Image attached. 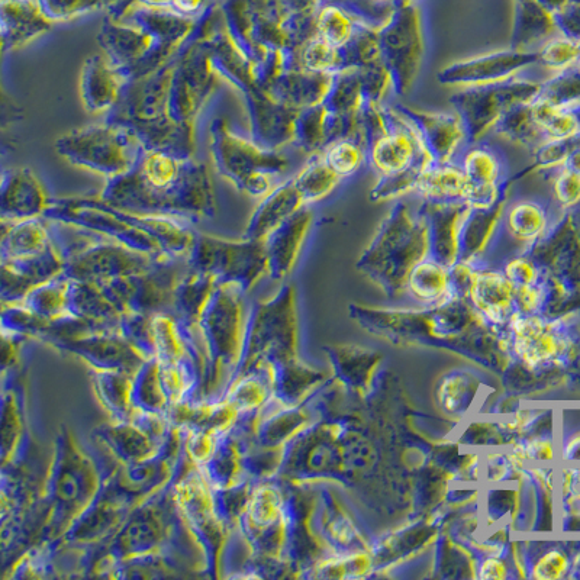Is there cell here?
<instances>
[{
    "instance_id": "cell-5",
    "label": "cell",
    "mask_w": 580,
    "mask_h": 580,
    "mask_svg": "<svg viewBox=\"0 0 580 580\" xmlns=\"http://www.w3.org/2000/svg\"><path fill=\"white\" fill-rule=\"evenodd\" d=\"M541 83L531 80H505L493 85L463 87L450 98L454 112L462 121L467 144L483 141L509 109L536 101Z\"/></svg>"
},
{
    "instance_id": "cell-16",
    "label": "cell",
    "mask_w": 580,
    "mask_h": 580,
    "mask_svg": "<svg viewBox=\"0 0 580 580\" xmlns=\"http://www.w3.org/2000/svg\"><path fill=\"white\" fill-rule=\"evenodd\" d=\"M331 74L312 73L304 69L289 70L273 80L270 98L295 111L322 105L333 86Z\"/></svg>"
},
{
    "instance_id": "cell-41",
    "label": "cell",
    "mask_w": 580,
    "mask_h": 580,
    "mask_svg": "<svg viewBox=\"0 0 580 580\" xmlns=\"http://www.w3.org/2000/svg\"><path fill=\"white\" fill-rule=\"evenodd\" d=\"M537 54L538 64L547 69L563 72L578 64V41L566 35L550 38L538 48Z\"/></svg>"
},
{
    "instance_id": "cell-8",
    "label": "cell",
    "mask_w": 580,
    "mask_h": 580,
    "mask_svg": "<svg viewBox=\"0 0 580 580\" xmlns=\"http://www.w3.org/2000/svg\"><path fill=\"white\" fill-rule=\"evenodd\" d=\"M174 425L170 418L137 412L130 421L96 428L93 437L108 451L114 466H131L153 459L166 446Z\"/></svg>"
},
{
    "instance_id": "cell-45",
    "label": "cell",
    "mask_w": 580,
    "mask_h": 580,
    "mask_svg": "<svg viewBox=\"0 0 580 580\" xmlns=\"http://www.w3.org/2000/svg\"><path fill=\"white\" fill-rule=\"evenodd\" d=\"M567 570V559L565 554L553 550L544 554L536 563L533 569V576L536 579H559Z\"/></svg>"
},
{
    "instance_id": "cell-11",
    "label": "cell",
    "mask_w": 580,
    "mask_h": 580,
    "mask_svg": "<svg viewBox=\"0 0 580 580\" xmlns=\"http://www.w3.org/2000/svg\"><path fill=\"white\" fill-rule=\"evenodd\" d=\"M538 64L537 51H495L482 56L454 61L437 74L444 86L473 87L493 85L514 79L522 70Z\"/></svg>"
},
{
    "instance_id": "cell-4",
    "label": "cell",
    "mask_w": 580,
    "mask_h": 580,
    "mask_svg": "<svg viewBox=\"0 0 580 580\" xmlns=\"http://www.w3.org/2000/svg\"><path fill=\"white\" fill-rule=\"evenodd\" d=\"M173 498L189 533L195 538L205 562V570L218 576L222 550L230 533L215 508L214 489L201 467L186 454L185 464L173 482Z\"/></svg>"
},
{
    "instance_id": "cell-18",
    "label": "cell",
    "mask_w": 580,
    "mask_h": 580,
    "mask_svg": "<svg viewBox=\"0 0 580 580\" xmlns=\"http://www.w3.org/2000/svg\"><path fill=\"white\" fill-rule=\"evenodd\" d=\"M507 203L508 195L489 208H467L460 222L457 261L473 263L488 248L493 235L501 227Z\"/></svg>"
},
{
    "instance_id": "cell-13",
    "label": "cell",
    "mask_w": 580,
    "mask_h": 580,
    "mask_svg": "<svg viewBox=\"0 0 580 580\" xmlns=\"http://www.w3.org/2000/svg\"><path fill=\"white\" fill-rule=\"evenodd\" d=\"M391 108V131L379 138L366 151L367 164L375 170L377 176L401 172L411 166L415 160L425 156L430 157L411 122L404 115L399 114L393 105Z\"/></svg>"
},
{
    "instance_id": "cell-19",
    "label": "cell",
    "mask_w": 580,
    "mask_h": 580,
    "mask_svg": "<svg viewBox=\"0 0 580 580\" xmlns=\"http://www.w3.org/2000/svg\"><path fill=\"white\" fill-rule=\"evenodd\" d=\"M304 206H306L304 199L296 189L293 179L277 186L269 195H266V199L253 215L247 231V240L266 241L270 234H273L280 225L285 224L296 212L301 211Z\"/></svg>"
},
{
    "instance_id": "cell-23",
    "label": "cell",
    "mask_w": 580,
    "mask_h": 580,
    "mask_svg": "<svg viewBox=\"0 0 580 580\" xmlns=\"http://www.w3.org/2000/svg\"><path fill=\"white\" fill-rule=\"evenodd\" d=\"M469 296L476 308L492 321H504L515 305V288L504 272L476 270Z\"/></svg>"
},
{
    "instance_id": "cell-10",
    "label": "cell",
    "mask_w": 580,
    "mask_h": 580,
    "mask_svg": "<svg viewBox=\"0 0 580 580\" xmlns=\"http://www.w3.org/2000/svg\"><path fill=\"white\" fill-rule=\"evenodd\" d=\"M218 163L219 169L225 173L240 179L241 172L247 170L243 189L251 195H269L275 190V176L285 172L288 160L280 154L272 151H261L260 148L246 143L241 138L235 137L227 130L219 131Z\"/></svg>"
},
{
    "instance_id": "cell-25",
    "label": "cell",
    "mask_w": 580,
    "mask_h": 580,
    "mask_svg": "<svg viewBox=\"0 0 580 580\" xmlns=\"http://www.w3.org/2000/svg\"><path fill=\"white\" fill-rule=\"evenodd\" d=\"M134 375L125 372L92 370V382L96 396L112 421H130L137 414L131 404L132 377Z\"/></svg>"
},
{
    "instance_id": "cell-12",
    "label": "cell",
    "mask_w": 580,
    "mask_h": 580,
    "mask_svg": "<svg viewBox=\"0 0 580 580\" xmlns=\"http://www.w3.org/2000/svg\"><path fill=\"white\" fill-rule=\"evenodd\" d=\"M393 108L411 122L435 164L453 163L463 144H467L466 132L456 112L420 111L404 103H395Z\"/></svg>"
},
{
    "instance_id": "cell-29",
    "label": "cell",
    "mask_w": 580,
    "mask_h": 580,
    "mask_svg": "<svg viewBox=\"0 0 580 580\" xmlns=\"http://www.w3.org/2000/svg\"><path fill=\"white\" fill-rule=\"evenodd\" d=\"M409 292L422 302H437L451 293L449 267L430 256L418 261L408 277Z\"/></svg>"
},
{
    "instance_id": "cell-15",
    "label": "cell",
    "mask_w": 580,
    "mask_h": 580,
    "mask_svg": "<svg viewBox=\"0 0 580 580\" xmlns=\"http://www.w3.org/2000/svg\"><path fill=\"white\" fill-rule=\"evenodd\" d=\"M312 221L314 211L311 206L306 205L266 238L264 246L270 275L283 277L292 270L304 246L306 235L311 230Z\"/></svg>"
},
{
    "instance_id": "cell-48",
    "label": "cell",
    "mask_w": 580,
    "mask_h": 580,
    "mask_svg": "<svg viewBox=\"0 0 580 580\" xmlns=\"http://www.w3.org/2000/svg\"><path fill=\"white\" fill-rule=\"evenodd\" d=\"M569 453H573V456L580 459V440L573 441V443L570 444Z\"/></svg>"
},
{
    "instance_id": "cell-28",
    "label": "cell",
    "mask_w": 580,
    "mask_h": 580,
    "mask_svg": "<svg viewBox=\"0 0 580 580\" xmlns=\"http://www.w3.org/2000/svg\"><path fill=\"white\" fill-rule=\"evenodd\" d=\"M459 164L472 185L499 186L508 179L504 160L498 151L491 145L482 144V141L467 144Z\"/></svg>"
},
{
    "instance_id": "cell-31",
    "label": "cell",
    "mask_w": 580,
    "mask_h": 580,
    "mask_svg": "<svg viewBox=\"0 0 580 580\" xmlns=\"http://www.w3.org/2000/svg\"><path fill=\"white\" fill-rule=\"evenodd\" d=\"M554 27H556L554 15L543 6L534 3L527 9H522L518 15L509 48L515 51H533L531 48L550 40Z\"/></svg>"
},
{
    "instance_id": "cell-50",
    "label": "cell",
    "mask_w": 580,
    "mask_h": 580,
    "mask_svg": "<svg viewBox=\"0 0 580 580\" xmlns=\"http://www.w3.org/2000/svg\"><path fill=\"white\" fill-rule=\"evenodd\" d=\"M578 64H580V40L578 41Z\"/></svg>"
},
{
    "instance_id": "cell-22",
    "label": "cell",
    "mask_w": 580,
    "mask_h": 580,
    "mask_svg": "<svg viewBox=\"0 0 580 580\" xmlns=\"http://www.w3.org/2000/svg\"><path fill=\"white\" fill-rule=\"evenodd\" d=\"M515 335V351L528 366L549 362L560 350L556 335L551 333L544 322L530 315L512 318Z\"/></svg>"
},
{
    "instance_id": "cell-1",
    "label": "cell",
    "mask_w": 580,
    "mask_h": 580,
    "mask_svg": "<svg viewBox=\"0 0 580 580\" xmlns=\"http://www.w3.org/2000/svg\"><path fill=\"white\" fill-rule=\"evenodd\" d=\"M246 289L235 282H219L193 324L203 359V375L195 399L222 401L237 375L246 341Z\"/></svg>"
},
{
    "instance_id": "cell-49",
    "label": "cell",
    "mask_w": 580,
    "mask_h": 580,
    "mask_svg": "<svg viewBox=\"0 0 580 580\" xmlns=\"http://www.w3.org/2000/svg\"><path fill=\"white\" fill-rule=\"evenodd\" d=\"M375 2L382 3V5H388V3H392L393 0H375Z\"/></svg>"
},
{
    "instance_id": "cell-33",
    "label": "cell",
    "mask_w": 580,
    "mask_h": 580,
    "mask_svg": "<svg viewBox=\"0 0 580 580\" xmlns=\"http://www.w3.org/2000/svg\"><path fill=\"white\" fill-rule=\"evenodd\" d=\"M493 132L511 143L534 148V150L547 141L538 128L537 122L534 121L531 103H521L509 109L493 128Z\"/></svg>"
},
{
    "instance_id": "cell-3",
    "label": "cell",
    "mask_w": 580,
    "mask_h": 580,
    "mask_svg": "<svg viewBox=\"0 0 580 580\" xmlns=\"http://www.w3.org/2000/svg\"><path fill=\"white\" fill-rule=\"evenodd\" d=\"M427 222L418 209L398 201L383 219L362 266L388 283H406L412 267L428 257Z\"/></svg>"
},
{
    "instance_id": "cell-24",
    "label": "cell",
    "mask_w": 580,
    "mask_h": 580,
    "mask_svg": "<svg viewBox=\"0 0 580 580\" xmlns=\"http://www.w3.org/2000/svg\"><path fill=\"white\" fill-rule=\"evenodd\" d=\"M501 227L512 240L534 244L549 230V214L540 202L521 199L511 205L507 203Z\"/></svg>"
},
{
    "instance_id": "cell-36",
    "label": "cell",
    "mask_w": 580,
    "mask_h": 580,
    "mask_svg": "<svg viewBox=\"0 0 580 580\" xmlns=\"http://www.w3.org/2000/svg\"><path fill=\"white\" fill-rule=\"evenodd\" d=\"M299 66L308 72L331 76L346 72L343 50L325 43L319 37L312 38L299 50Z\"/></svg>"
},
{
    "instance_id": "cell-21",
    "label": "cell",
    "mask_w": 580,
    "mask_h": 580,
    "mask_svg": "<svg viewBox=\"0 0 580 580\" xmlns=\"http://www.w3.org/2000/svg\"><path fill=\"white\" fill-rule=\"evenodd\" d=\"M82 90L83 99L90 111H105L119 101L122 92V74L106 57L89 58L83 72Z\"/></svg>"
},
{
    "instance_id": "cell-7",
    "label": "cell",
    "mask_w": 580,
    "mask_h": 580,
    "mask_svg": "<svg viewBox=\"0 0 580 580\" xmlns=\"http://www.w3.org/2000/svg\"><path fill=\"white\" fill-rule=\"evenodd\" d=\"M189 264L199 272L211 273L219 282H235L246 292L269 272L264 241L231 243L219 238L201 237L193 244Z\"/></svg>"
},
{
    "instance_id": "cell-43",
    "label": "cell",
    "mask_w": 580,
    "mask_h": 580,
    "mask_svg": "<svg viewBox=\"0 0 580 580\" xmlns=\"http://www.w3.org/2000/svg\"><path fill=\"white\" fill-rule=\"evenodd\" d=\"M504 275L508 277L515 289L536 285L538 279L537 263L530 259V256L515 257V259L508 261Z\"/></svg>"
},
{
    "instance_id": "cell-20",
    "label": "cell",
    "mask_w": 580,
    "mask_h": 580,
    "mask_svg": "<svg viewBox=\"0 0 580 580\" xmlns=\"http://www.w3.org/2000/svg\"><path fill=\"white\" fill-rule=\"evenodd\" d=\"M141 159L138 166L140 182H130L137 185L140 193H144L140 202L159 205L163 203V192H172L173 186L182 182V161L161 150L145 151Z\"/></svg>"
},
{
    "instance_id": "cell-37",
    "label": "cell",
    "mask_w": 580,
    "mask_h": 580,
    "mask_svg": "<svg viewBox=\"0 0 580 580\" xmlns=\"http://www.w3.org/2000/svg\"><path fill=\"white\" fill-rule=\"evenodd\" d=\"M315 21H317V37L340 48L351 40L359 25L350 12L335 5L322 8Z\"/></svg>"
},
{
    "instance_id": "cell-47",
    "label": "cell",
    "mask_w": 580,
    "mask_h": 580,
    "mask_svg": "<svg viewBox=\"0 0 580 580\" xmlns=\"http://www.w3.org/2000/svg\"><path fill=\"white\" fill-rule=\"evenodd\" d=\"M202 0H173V5L176 6L179 11L185 12V14H190V12L196 11V9L201 6Z\"/></svg>"
},
{
    "instance_id": "cell-44",
    "label": "cell",
    "mask_w": 580,
    "mask_h": 580,
    "mask_svg": "<svg viewBox=\"0 0 580 580\" xmlns=\"http://www.w3.org/2000/svg\"><path fill=\"white\" fill-rule=\"evenodd\" d=\"M554 195L563 208H575L580 203V176L563 167L554 180Z\"/></svg>"
},
{
    "instance_id": "cell-38",
    "label": "cell",
    "mask_w": 580,
    "mask_h": 580,
    "mask_svg": "<svg viewBox=\"0 0 580 580\" xmlns=\"http://www.w3.org/2000/svg\"><path fill=\"white\" fill-rule=\"evenodd\" d=\"M343 50L344 66L348 70H359L369 64L380 60L379 40H377V29L369 28L367 25H357L351 40L348 41Z\"/></svg>"
},
{
    "instance_id": "cell-9",
    "label": "cell",
    "mask_w": 580,
    "mask_h": 580,
    "mask_svg": "<svg viewBox=\"0 0 580 580\" xmlns=\"http://www.w3.org/2000/svg\"><path fill=\"white\" fill-rule=\"evenodd\" d=\"M380 60L392 79V92L405 96L411 92L420 76L424 41L420 22L411 11L393 16L388 24L377 29Z\"/></svg>"
},
{
    "instance_id": "cell-2",
    "label": "cell",
    "mask_w": 580,
    "mask_h": 580,
    "mask_svg": "<svg viewBox=\"0 0 580 580\" xmlns=\"http://www.w3.org/2000/svg\"><path fill=\"white\" fill-rule=\"evenodd\" d=\"M111 473L80 446L72 431L63 428L45 479V502L50 512L37 544L56 543L95 502Z\"/></svg>"
},
{
    "instance_id": "cell-35",
    "label": "cell",
    "mask_w": 580,
    "mask_h": 580,
    "mask_svg": "<svg viewBox=\"0 0 580 580\" xmlns=\"http://www.w3.org/2000/svg\"><path fill=\"white\" fill-rule=\"evenodd\" d=\"M364 99L362 83L356 70L335 74L333 86L324 101L325 108L333 114L359 115Z\"/></svg>"
},
{
    "instance_id": "cell-42",
    "label": "cell",
    "mask_w": 580,
    "mask_h": 580,
    "mask_svg": "<svg viewBox=\"0 0 580 580\" xmlns=\"http://www.w3.org/2000/svg\"><path fill=\"white\" fill-rule=\"evenodd\" d=\"M356 72L359 73L366 102L385 103L388 93L392 90V79L382 60L375 61Z\"/></svg>"
},
{
    "instance_id": "cell-17",
    "label": "cell",
    "mask_w": 580,
    "mask_h": 580,
    "mask_svg": "<svg viewBox=\"0 0 580 580\" xmlns=\"http://www.w3.org/2000/svg\"><path fill=\"white\" fill-rule=\"evenodd\" d=\"M47 208V192L31 170H15L3 182V219L9 218L11 222L27 221L44 214Z\"/></svg>"
},
{
    "instance_id": "cell-27",
    "label": "cell",
    "mask_w": 580,
    "mask_h": 580,
    "mask_svg": "<svg viewBox=\"0 0 580 580\" xmlns=\"http://www.w3.org/2000/svg\"><path fill=\"white\" fill-rule=\"evenodd\" d=\"M14 377L11 388L3 391V467L12 466L18 460V451L25 440V408L22 386L16 385Z\"/></svg>"
},
{
    "instance_id": "cell-26",
    "label": "cell",
    "mask_w": 580,
    "mask_h": 580,
    "mask_svg": "<svg viewBox=\"0 0 580 580\" xmlns=\"http://www.w3.org/2000/svg\"><path fill=\"white\" fill-rule=\"evenodd\" d=\"M469 180L457 163L431 164L418 182L415 193L431 201H463Z\"/></svg>"
},
{
    "instance_id": "cell-39",
    "label": "cell",
    "mask_w": 580,
    "mask_h": 580,
    "mask_svg": "<svg viewBox=\"0 0 580 580\" xmlns=\"http://www.w3.org/2000/svg\"><path fill=\"white\" fill-rule=\"evenodd\" d=\"M321 154L331 170L341 179L354 176L362 169L363 164L367 163L363 145L351 138L334 141Z\"/></svg>"
},
{
    "instance_id": "cell-40",
    "label": "cell",
    "mask_w": 580,
    "mask_h": 580,
    "mask_svg": "<svg viewBox=\"0 0 580 580\" xmlns=\"http://www.w3.org/2000/svg\"><path fill=\"white\" fill-rule=\"evenodd\" d=\"M538 101L549 103L551 106L567 108L580 105V72L572 67L563 70L553 79L541 83Z\"/></svg>"
},
{
    "instance_id": "cell-14",
    "label": "cell",
    "mask_w": 580,
    "mask_h": 580,
    "mask_svg": "<svg viewBox=\"0 0 580 580\" xmlns=\"http://www.w3.org/2000/svg\"><path fill=\"white\" fill-rule=\"evenodd\" d=\"M467 205L463 201H431L424 199L418 208L428 228L431 259L444 266H453L459 257V228L466 214Z\"/></svg>"
},
{
    "instance_id": "cell-30",
    "label": "cell",
    "mask_w": 580,
    "mask_h": 580,
    "mask_svg": "<svg viewBox=\"0 0 580 580\" xmlns=\"http://www.w3.org/2000/svg\"><path fill=\"white\" fill-rule=\"evenodd\" d=\"M2 243L3 260L27 259L51 247L47 230L35 218L18 221L12 224L11 230H3Z\"/></svg>"
},
{
    "instance_id": "cell-32",
    "label": "cell",
    "mask_w": 580,
    "mask_h": 580,
    "mask_svg": "<svg viewBox=\"0 0 580 580\" xmlns=\"http://www.w3.org/2000/svg\"><path fill=\"white\" fill-rule=\"evenodd\" d=\"M341 180L343 179L331 170L322 154L312 156L304 169L293 177L296 189L299 190L305 205L308 206L331 195L340 185Z\"/></svg>"
},
{
    "instance_id": "cell-46",
    "label": "cell",
    "mask_w": 580,
    "mask_h": 580,
    "mask_svg": "<svg viewBox=\"0 0 580 580\" xmlns=\"http://www.w3.org/2000/svg\"><path fill=\"white\" fill-rule=\"evenodd\" d=\"M505 576H507V567L501 560L488 559L480 567V578L482 579H504Z\"/></svg>"
},
{
    "instance_id": "cell-34",
    "label": "cell",
    "mask_w": 580,
    "mask_h": 580,
    "mask_svg": "<svg viewBox=\"0 0 580 580\" xmlns=\"http://www.w3.org/2000/svg\"><path fill=\"white\" fill-rule=\"evenodd\" d=\"M433 164L431 157L425 156L415 160L411 166L392 174L377 176V183L370 189L369 198L372 202H389L404 198L409 193H415L420 177Z\"/></svg>"
},
{
    "instance_id": "cell-6",
    "label": "cell",
    "mask_w": 580,
    "mask_h": 580,
    "mask_svg": "<svg viewBox=\"0 0 580 580\" xmlns=\"http://www.w3.org/2000/svg\"><path fill=\"white\" fill-rule=\"evenodd\" d=\"M73 163L95 172L121 176L140 159L137 134L116 125H98L72 132L57 143Z\"/></svg>"
}]
</instances>
